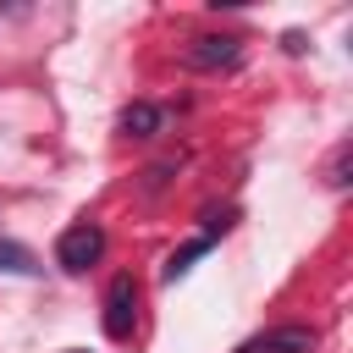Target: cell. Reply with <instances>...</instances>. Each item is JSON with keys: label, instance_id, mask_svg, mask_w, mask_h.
Returning <instances> with one entry per match:
<instances>
[{"label": "cell", "instance_id": "cell-2", "mask_svg": "<svg viewBox=\"0 0 353 353\" xmlns=\"http://www.w3.org/2000/svg\"><path fill=\"white\" fill-rule=\"evenodd\" d=\"M182 61L193 72H221V66H237L243 61V39L237 33H199L182 44Z\"/></svg>", "mask_w": 353, "mask_h": 353}, {"label": "cell", "instance_id": "cell-10", "mask_svg": "<svg viewBox=\"0 0 353 353\" xmlns=\"http://www.w3.org/2000/svg\"><path fill=\"white\" fill-rule=\"evenodd\" d=\"M331 182H336V188L347 182V143H342V149H336V160H331Z\"/></svg>", "mask_w": 353, "mask_h": 353}, {"label": "cell", "instance_id": "cell-3", "mask_svg": "<svg viewBox=\"0 0 353 353\" xmlns=\"http://www.w3.org/2000/svg\"><path fill=\"white\" fill-rule=\"evenodd\" d=\"M132 325H138V281L121 270V276L105 287V336L127 342V336H132Z\"/></svg>", "mask_w": 353, "mask_h": 353}, {"label": "cell", "instance_id": "cell-7", "mask_svg": "<svg viewBox=\"0 0 353 353\" xmlns=\"http://www.w3.org/2000/svg\"><path fill=\"white\" fill-rule=\"evenodd\" d=\"M199 254H210V237H193L188 248H176V254L165 259V270H160V276H165V281H176V276H182V270H188V265H193Z\"/></svg>", "mask_w": 353, "mask_h": 353}, {"label": "cell", "instance_id": "cell-6", "mask_svg": "<svg viewBox=\"0 0 353 353\" xmlns=\"http://www.w3.org/2000/svg\"><path fill=\"white\" fill-rule=\"evenodd\" d=\"M0 270H11V276H33V270H39V259H33V248H22V243L0 237Z\"/></svg>", "mask_w": 353, "mask_h": 353}, {"label": "cell", "instance_id": "cell-8", "mask_svg": "<svg viewBox=\"0 0 353 353\" xmlns=\"http://www.w3.org/2000/svg\"><path fill=\"white\" fill-rule=\"evenodd\" d=\"M182 165V154H165V160H154L149 171H143V193H160L165 182H171V171Z\"/></svg>", "mask_w": 353, "mask_h": 353}, {"label": "cell", "instance_id": "cell-1", "mask_svg": "<svg viewBox=\"0 0 353 353\" xmlns=\"http://www.w3.org/2000/svg\"><path fill=\"white\" fill-rule=\"evenodd\" d=\"M99 254H105V232H99L94 221L66 226V232H61V243H55V265H61L66 276H83L88 265H99Z\"/></svg>", "mask_w": 353, "mask_h": 353}, {"label": "cell", "instance_id": "cell-4", "mask_svg": "<svg viewBox=\"0 0 353 353\" xmlns=\"http://www.w3.org/2000/svg\"><path fill=\"white\" fill-rule=\"evenodd\" d=\"M314 347H320V331L314 325H270L254 342H243L237 353H314Z\"/></svg>", "mask_w": 353, "mask_h": 353}, {"label": "cell", "instance_id": "cell-5", "mask_svg": "<svg viewBox=\"0 0 353 353\" xmlns=\"http://www.w3.org/2000/svg\"><path fill=\"white\" fill-rule=\"evenodd\" d=\"M121 132H127V138H160V132H165V105L132 99V105L121 110Z\"/></svg>", "mask_w": 353, "mask_h": 353}, {"label": "cell", "instance_id": "cell-9", "mask_svg": "<svg viewBox=\"0 0 353 353\" xmlns=\"http://www.w3.org/2000/svg\"><path fill=\"white\" fill-rule=\"evenodd\" d=\"M232 215H237V210H204V237L215 243V232H226V226H232Z\"/></svg>", "mask_w": 353, "mask_h": 353}]
</instances>
